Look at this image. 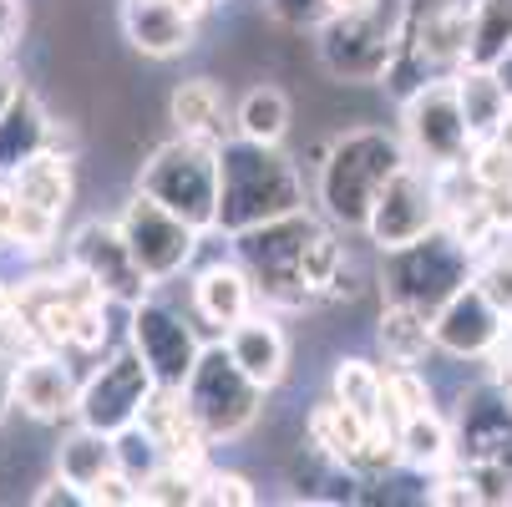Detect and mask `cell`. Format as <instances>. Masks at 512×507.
Segmentation results:
<instances>
[{
	"mask_svg": "<svg viewBox=\"0 0 512 507\" xmlns=\"http://www.w3.org/2000/svg\"><path fill=\"white\" fill-rule=\"evenodd\" d=\"M376 345L386 355V366H421V360L436 350L431 345V315L416 310V305L386 300V310L376 320Z\"/></svg>",
	"mask_w": 512,
	"mask_h": 507,
	"instance_id": "cell-25",
	"label": "cell"
},
{
	"mask_svg": "<svg viewBox=\"0 0 512 507\" xmlns=\"http://www.w3.org/2000/svg\"><path fill=\"white\" fill-rule=\"evenodd\" d=\"M330 401H340L350 416H360L365 426L386 421V391H381V366H371V360L360 355H345L335 360L330 371Z\"/></svg>",
	"mask_w": 512,
	"mask_h": 507,
	"instance_id": "cell-28",
	"label": "cell"
},
{
	"mask_svg": "<svg viewBox=\"0 0 512 507\" xmlns=\"http://www.w3.org/2000/svg\"><path fill=\"white\" fill-rule=\"evenodd\" d=\"M502 320H507V315L467 279L457 295H447L442 305L431 310V345L447 350V355H457V360H482V355L497 345Z\"/></svg>",
	"mask_w": 512,
	"mask_h": 507,
	"instance_id": "cell-14",
	"label": "cell"
},
{
	"mask_svg": "<svg viewBox=\"0 0 512 507\" xmlns=\"http://www.w3.org/2000/svg\"><path fill=\"white\" fill-rule=\"evenodd\" d=\"M112 467L142 487V482H148V477L163 467V447H158V437H153V431L142 426V421L112 431Z\"/></svg>",
	"mask_w": 512,
	"mask_h": 507,
	"instance_id": "cell-33",
	"label": "cell"
},
{
	"mask_svg": "<svg viewBox=\"0 0 512 507\" xmlns=\"http://www.w3.org/2000/svg\"><path fill=\"white\" fill-rule=\"evenodd\" d=\"M365 426L360 416H350L340 401H320L310 416H305V437H310V447H315V457L320 462H330V467H340L345 477H350V462H355V452H360V442H365Z\"/></svg>",
	"mask_w": 512,
	"mask_h": 507,
	"instance_id": "cell-24",
	"label": "cell"
},
{
	"mask_svg": "<svg viewBox=\"0 0 512 507\" xmlns=\"http://www.w3.org/2000/svg\"><path fill=\"white\" fill-rule=\"evenodd\" d=\"M492 71H497V82H502V87H507V97H512V46L502 51V61H497Z\"/></svg>",
	"mask_w": 512,
	"mask_h": 507,
	"instance_id": "cell-47",
	"label": "cell"
},
{
	"mask_svg": "<svg viewBox=\"0 0 512 507\" xmlns=\"http://www.w3.org/2000/svg\"><path fill=\"white\" fill-rule=\"evenodd\" d=\"M21 92V71H16V61H11V51H0V112L11 107V97Z\"/></svg>",
	"mask_w": 512,
	"mask_h": 507,
	"instance_id": "cell-45",
	"label": "cell"
},
{
	"mask_svg": "<svg viewBox=\"0 0 512 507\" xmlns=\"http://www.w3.org/2000/svg\"><path fill=\"white\" fill-rule=\"evenodd\" d=\"M381 391H386V421H406V416H421V411H436V391L431 381L416 371V366H386L381 371Z\"/></svg>",
	"mask_w": 512,
	"mask_h": 507,
	"instance_id": "cell-32",
	"label": "cell"
},
{
	"mask_svg": "<svg viewBox=\"0 0 512 507\" xmlns=\"http://www.w3.org/2000/svg\"><path fill=\"white\" fill-rule=\"evenodd\" d=\"M168 122L183 132V137H198V142H224L234 137V112H229V97L213 77H188L168 92Z\"/></svg>",
	"mask_w": 512,
	"mask_h": 507,
	"instance_id": "cell-20",
	"label": "cell"
},
{
	"mask_svg": "<svg viewBox=\"0 0 512 507\" xmlns=\"http://www.w3.org/2000/svg\"><path fill=\"white\" fill-rule=\"evenodd\" d=\"M11 193L21 203H36L46 213H61L71 208V193H77V178H71V153L61 148H41L36 158H26L16 173H11Z\"/></svg>",
	"mask_w": 512,
	"mask_h": 507,
	"instance_id": "cell-23",
	"label": "cell"
},
{
	"mask_svg": "<svg viewBox=\"0 0 512 507\" xmlns=\"http://www.w3.org/2000/svg\"><path fill=\"white\" fill-rule=\"evenodd\" d=\"M249 310H259V295H254V279L239 259H213L193 274V315L203 325H213L218 335L229 325H239Z\"/></svg>",
	"mask_w": 512,
	"mask_h": 507,
	"instance_id": "cell-17",
	"label": "cell"
},
{
	"mask_svg": "<svg viewBox=\"0 0 512 507\" xmlns=\"http://www.w3.org/2000/svg\"><path fill=\"white\" fill-rule=\"evenodd\" d=\"M350 259H345V244H340V229L335 224H315L310 229V239H305V254H300V274H305V289L315 300H330V289H335V279H340V269H345Z\"/></svg>",
	"mask_w": 512,
	"mask_h": 507,
	"instance_id": "cell-31",
	"label": "cell"
},
{
	"mask_svg": "<svg viewBox=\"0 0 512 507\" xmlns=\"http://www.w3.org/2000/svg\"><path fill=\"white\" fill-rule=\"evenodd\" d=\"M426 502H436V507H472L477 502V487L467 482V472L462 477H436L426 487Z\"/></svg>",
	"mask_w": 512,
	"mask_h": 507,
	"instance_id": "cell-40",
	"label": "cell"
},
{
	"mask_svg": "<svg viewBox=\"0 0 512 507\" xmlns=\"http://www.w3.org/2000/svg\"><path fill=\"white\" fill-rule=\"evenodd\" d=\"M148 391H153L148 366H142L137 350L122 340V345L107 350L102 366L77 386V411H71V421H82V426L107 431V437H112V431H122V426H132V421L142 416V401H148Z\"/></svg>",
	"mask_w": 512,
	"mask_h": 507,
	"instance_id": "cell-12",
	"label": "cell"
},
{
	"mask_svg": "<svg viewBox=\"0 0 512 507\" xmlns=\"http://www.w3.org/2000/svg\"><path fill=\"white\" fill-rule=\"evenodd\" d=\"M436 224H442V198H436L431 168H421V163L406 158L386 178V188L376 193V203H371V213H365L360 234L386 254V249H401V244L431 234Z\"/></svg>",
	"mask_w": 512,
	"mask_h": 507,
	"instance_id": "cell-9",
	"label": "cell"
},
{
	"mask_svg": "<svg viewBox=\"0 0 512 507\" xmlns=\"http://www.w3.org/2000/svg\"><path fill=\"white\" fill-rule=\"evenodd\" d=\"M77 371L66 366V350H41L16 360V411L41 426H61L77 411Z\"/></svg>",
	"mask_w": 512,
	"mask_h": 507,
	"instance_id": "cell-15",
	"label": "cell"
},
{
	"mask_svg": "<svg viewBox=\"0 0 512 507\" xmlns=\"http://www.w3.org/2000/svg\"><path fill=\"white\" fill-rule=\"evenodd\" d=\"M137 193H148L168 213H178L183 224L198 234H213L218 213V148L198 137H168L163 148L148 153V163L137 168Z\"/></svg>",
	"mask_w": 512,
	"mask_h": 507,
	"instance_id": "cell-4",
	"label": "cell"
},
{
	"mask_svg": "<svg viewBox=\"0 0 512 507\" xmlns=\"http://www.w3.org/2000/svg\"><path fill=\"white\" fill-rule=\"evenodd\" d=\"M512 46V0H472L467 66H497Z\"/></svg>",
	"mask_w": 512,
	"mask_h": 507,
	"instance_id": "cell-30",
	"label": "cell"
},
{
	"mask_svg": "<svg viewBox=\"0 0 512 507\" xmlns=\"http://www.w3.org/2000/svg\"><path fill=\"white\" fill-rule=\"evenodd\" d=\"M117 21H122L127 46L153 56V61H173V56H183L193 46V21L178 16L168 0H122Z\"/></svg>",
	"mask_w": 512,
	"mask_h": 507,
	"instance_id": "cell-18",
	"label": "cell"
},
{
	"mask_svg": "<svg viewBox=\"0 0 512 507\" xmlns=\"http://www.w3.org/2000/svg\"><path fill=\"white\" fill-rule=\"evenodd\" d=\"M406 163V142L386 127H350L340 132L325 158H320V178H315V203L325 213V224L335 229H360L371 213L376 193L386 188V178Z\"/></svg>",
	"mask_w": 512,
	"mask_h": 507,
	"instance_id": "cell-2",
	"label": "cell"
},
{
	"mask_svg": "<svg viewBox=\"0 0 512 507\" xmlns=\"http://www.w3.org/2000/svg\"><path fill=\"white\" fill-rule=\"evenodd\" d=\"M61 264L87 274L102 295L117 300V305H137L142 295H153V284L142 279V269H137V259H132V249H127V239H122L117 224H102V219L82 224L77 234L66 239Z\"/></svg>",
	"mask_w": 512,
	"mask_h": 507,
	"instance_id": "cell-13",
	"label": "cell"
},
{
	"mask_svg": "<svg viewBox=\"0 0 512 507\" xmlns=\"http://www.w3.org/2000/svg\"><path fill=\"white\" fill-rule=\"evenodd\" d=\"M198 482L203 477L163 462L148 482H142V507H198Z\"/></svg>",
	"mask_w": 512,
	"mask_h": 507,
	"instance_id": "cell-34",
	"label": "cell"
},
{
	"mask_svg": "<svg viewBox=\"0 0 512 507\" xmlns=\"http://www.w3.org/2000/svg\"><path fill=\"white\" fill-rule=\"evenodd\" d=\"M198 502H208V507H254L259 492H254V482L239 477V472H203Z\"/></svg>",
	"mask_w": 512,
	"mask_h": 507,
	"instance_id": "cell-36",
	"label": "cell"
},
{
	"mask_svg": "<svg viewBox=\"0 0 512 507\" xmlns=\"http://www.w3.org/2000/svg\"><path fill=\"white\" fill-rule=\"evenodd\" d=\"M218 340H224V350L234 355V366H239L259 391H274V386L289 376V335L279 330L274 315L249 310L239 325H229Z\"/></svg>",
	"mask_w": 512,
	"mask_h": 507,
	"instance_id": "cell-16",
	"label": "cell"
},
{
	"mask_svg": "<svg viewBox=\"0 0 512 507\" xmlns=\"http://www.w3.org/2000/svg\"><path fill=\"white\" fill-rule=\"evenodd\" d=\"M457 452L467 462H487V457H507L512 452V406L507 391H472L462 396V416H457Z\"/></svg>",
	"mask_w": 512,
	"mask_h": 507,
	"instance_id": "cell-19",
	"label": "cell"
},
{
	"mask_svg": "<svg viewBox=\"0 0 512 507\" xmlns=\"http://www.w3.org/2000/svg\"><path fill=\"white\" fill-rule=\"evenodd\" d=\"M507 320H512V310H507Z\"/></svg>",
	"mask_w": 512,
	"mask_h": 507,
	"instance_id": "cell-51",
	"label": "cell"
},
{
	"mask_svg": "<svg viewBox=\"0 0 512 507\" xmlns=\"http://www.w3.org/2000/svg\"><path fill=\"white\" fill-rule=\"evenodd\" d=\"M26 36V0H0V51H16Z\"/></svg>",
	"mask_w": 512,
	"mask_h": 507,
	"instance_id": "cell-41",
	"label": "cell"
},
{
	"mask_svg": "<svg viewBox=\"0 0 512 507\" xmlns=\"http://www.w3.org/2000/svg\"><path fill=\"white\" fill-rule=\"evenodd\" d=\"M11 310H16V295H11V284H6V279H0V320H6Z\"/></svg>",
	"mask_w": 512,
	"mask_h": 507,
	"instance_id": "cell-48",
	"label": "cell"
},
{
	"mask_svg": "<svg viewBox=\"0 0 512 507\" xmlns=\"http://www.w3.org/2000/svg\"><path fill=\"white\" fill-rule=\"evenodd\" d=\"M41 148H56V122L46 117V107L21 87L11 97V107L0 112V178H11L26 158H36Z\"/></svg>",
	"mask_w": 512,
	"mask_h": 507,
	"instance_id": "cell-21",
	"label": "cell"
},
{
	"mask_svg": "<svg viewBox=\"0 0 512 507\" xmlns=\"http://www.w3.org/2000/svg\"><path fill=\"white\" fill-rule=\"evenodd\" d=\"M406 21V0H371L360 11H330L315 26V56L335 82H381L386 61L396 56Z\"/></svg>",
	"mask_w": 512,
	"mask_h": 507,
	"instance_id": "cell-3",
	"label": "cell"
},
{
	"mask_svg": "<svg viewBox=\"0 0 512 507\" xmlns=\"http://www.w3.org/2000/svg\"><path fill=\"white\" fill-rule=\"evenodd\" d=\"M269 16L279 26H295V31H315L330 11H325V0H264Z\"/></svg>",
	"mask_w": 512,
	"mask_h": 507,
	"instance_id": "cell-38",
	"label": "cell"
},
{
	"mask_svg": "<svg viewBox=\"0 0 512 507\" xmlns=\"http://www.w3.org/2000/svg\"><path fill=\"white\" fill-rule=\"evenodd\" d=\"M487 366H492V381L502 386V391H512V325H502V335H497V345L482 355Z\"/></svg>",
	"mask_w": 512,
	"mask_h": 507,
	"instance_id": "cell-42",
	"label": "cell"
},
{
	"mask_svg": "<svg viewBox=\"0 0 512 507\" xmlns=\"http://www.w3.org/2000/svg\"><path fill=\"white\" fill-rule=\"evenodd\" d=\"M127 345L137 350V360L148 366L153 386H168V391H183L188 371H193V360L203 350L198 330L163 300L153 295H142L132 310H127Z\"/></svg>",
	"mask_w": 512,
	"mask_h": 507,
	"instance_id": "cell-11",
	"label": "cell"
},
{
	"mask_svg": "<svg viewBox=\"0 0 512 507\" xmlns=\"http://www.w3.org/2000/svg\"><path fill=\"white\" fill-rule=\"evenodd\" d=\"M360 6H371V0H325V11H360Z\"/></svg>",
	"mask_w": 512,
	"mask_h": 507,
	"instance_id": "cell-49",
	"label": "cell"
},
{
	"mask_svg": "<svg viewBox=\"0 0 512 507\" xmlns=\"http://www.w3.org/2000/svg\"><path fill=\"white\" fill-rule=\"evenodd\" d=\"M289 117H295V107H289V97L274 87V82H259L239 97L234 107V137H249V142H264V148H279V142L289 137Z\"/></svg>",
	"mask_w": 512,
	"mask_h": 507,
	"instance_id": "cell-29",
	"label": "cell"
},
{
	"mask_svg": "<svg viewBox=\"0 0 512 507\" xmlns=\"http://www.w3.org/2000/svg\"><path fill=\"white\" fill-rule=\"evenodd\" d=\"M482 213H487V224H492L502 239H512V178L482 188Z\"/></svg>",
	"mask_w": 512,
	"mask_h": 507,
	"instance_id": "cell-39",
	"label": "cell"
},
{
	"mask_svg": "<svg viewBox=\"0 0 512 507\" xmlns=\"http://www.w3.org/2000/svg\"><path fill=\"white\" fill-rule=\"evenodd\" d=\"M102 472H112V437H107V431H92L82 421L71 431H61V442H56V477L71 482L77 492H87Z\"/></svg>",
	"mask_w": 512,
	"mask_h": 507,
	"instance_id": "cell-26",
	"label": "cell"
},
{
	"mask_svg": "<svg viewBox=\"0 0 512 507\" xmlns=\"http://www.w3.org/2000/svg\"><path fill=\"white\" fill-rule=\"evenodd\" d=\"M467 279H472V254L457 244L447 224H436L431 234L381 254V295L396 305H416L426 315L447 295H457Z\"/></svg>",
	"mask_w": 512,
	"mask_h": 507,
	"instance_id": "cell-6",
	"label": "cell"
},
{
	"mask_svg": "<svg viewBox=\"0 0 512 507\" xmlns=\"http://www.w3.org/2000/svg\"><path fill=\"white\" fill-rule=\"evenodd\" d=\"M452 92H457V112H462L472 142H487V137L502 127L507 107H512V97H507V87L497 82L492 66H467V61H462V66L452 71Z\"/></svg>",
	"mask_w": 512,
	"mask_h": 507,
	"instance_id": "cell-22",
	"label": "cell"
},
{
	"mask_svg": "<svg viewBox=\"0 0 512 507\" xmlns=\"http://www.w3.org/2000/svg\"><path fill=\"white\" fill-rule=\"evenodd\" d=\"M168 6H173L178 16H188V21L198 26V21H203V16L213 11V0H168Z\"/></svg>",
	"mask_w": 512,
	"mask_h": 507,
	"instance_id": "cell-46",
	"label": "cell"
},
{
	"mask_svg": "<svg viewBox=\"0 0 512 507\" xmlns=\"http://www.w3.org/2000/svg\"><path fill=\"white\" fill-rule=\"evenodd\" d=\"M264 396L269 391H259L234 366V355L224 350V340L203 345L198 360H193V371H188V381H183V401H188L193 421L203 426V437L213 447L244 437V431L259 421V411H264Z\"/></svg>",
	"mask_w": 512,
	"mask_h": 507,
	"instance_id": "cell-7",
	"label": "cell"
},
{
	"mask_svg": "<svg viewBox=\"0 0 512 507\" xmlns=\"http://www.w3.org/2000/svg\"><path fill=\"white\" fill-rule=\"evenodd\" d=\"M117 229H122V239H127L142 279H148L153 289L173 284L198 259V239H203L193 224H183L178 213H168L148 193H132L127 198V208L117 213Z\"/></svg>",
	"mask_w": 512,
	"mask_h": 507,
	"instance_id": "cell-8",
	"label": "cell"
},
{
	"mask_svg": "<svg viewBox=\"0 0 512 507\" xmlns=\"http://www.w3.org/2000/svg\"><path fill=\"white\" fill-rule=\"evenodd\" d=\"M305 173L295 158H284L279 148L249 137H224L218 142V213H213V234H244L269 219L305 208Z\"/></svg>",
	"mask_w": 512,
	"mask_h": 507,
	"instance_id": "cell-1",
	"label": "cell"
},
{
	"mask_svg": "<svg viewBox=\"0 0 512 507\" xmlns=\"http://www.w3.org/2000/svg\"><path fill=\"white\" fill-rule=\"evenodd\" d=\"M16 411V360L0 350V421Z\"/></svg>",
	"mask_w": 512,
	"mask_h": 507,
	"instance_id": "cell-44",
	"label": "cell"
},
{
	"mask_svg": "<svg viewBox=\"0 0 512 507\" xmlns=\"http://www.w3.org/2000/svg\"><path fill=\"white\" fill-rule=\"evenodd\" d=\"M31 502H36V507H56V502H66V507H87V502H82V492L71 487V482H61V477H51V482H46V487H41Z\"/></svg>",
	"mask_w": 512,
	"mask_h": 507,
	"instance_id": "cell-43",
	"label": "cell"
},
{
	"mask_svg": "<svg viewBox=\"0 0 512 507\" xmlns=\"http://www.w3.org/2000/svg\"><path fill=\"white\" fill-rule=\"evenodd\" d=\"M507 406H512V391H507Z\"/></svg>",
	"mask_w": 512,
	"mask_h": 507,
	"instance_id": "cell-50",
	"label": "cell"
},
{
	"mask_svg": "<svg viewBox=\"0 0 512 507\" xmlns=\"http://www.w3.org/2000/svg\"><path fill=\"white\" fill-rule=\"evenodd\" d=\"M401 142H406V158L421 168H447V163L467 158L472 137H467V122L457 112L452 77H436L401 102Z\"/></svg>",
	"mask_w": 512,
	"mask_h": 507,
	"instance_id": "cell-10",
	"label": "cell"
},
{
	"mask_svg": "<svg viewBox=\"0 0 512 507\" xmlns=\"http://www.w3.org/2000/svg\"><path fill=\"white\" fill-rule=\"evenodd\" d=\"M320 219L310 208H295V213H284V219H269L259 229H244L234 234V259L249 269L254 279V295L259 305L269 310H305L315 305V295L305 289V274H300V254H305V239Z\"/></svg>",
	"mask_w": 512,
	"mask_h": 507,
	"instance_id": "cell-5",
	"label": "cell"
},
{
	"mask_svg": "<svg viewBox=\"0 0 512 507\" xmlns=\"http://www.w3.org/2000/svg\"><path fill=\"white\" fill-rule=\"evenodd\" d=\"M82 497H87V507H142V487H137L132 477H122L117 467L102 472Z\"/></svg>",
	"mask_w": 512,
	"mask_h": 507,
	"instance_id": "cell-37",
	"label": "cell"
},
{
	"mask_svg": "<svg viewBox=\"0 0 512 507\" xmlns=\"http://www.w3.org/2000/svg\"><path fill=\"white\" fill-rule=\"evenodd\" d=\"M472 284L507 315V310H512V249L497 244V249H487L482 259H472Z\"/></svg>",
	"mask_w": 512,
	"mask_h": 507,
	"instance_id": "cell-35",
	"label": "cell"
},
{
	"mask_svg": "<svg viewBox=\"0 0 512 507\" xmlns=\"http://www.w3.org/2000/svg\"><path fill=\"white\" fill-rule=\"evenodd\" d=\"M396 447H401V462L411 472H442L452 457H457V442H452V426L436 416V411H421V416H406L396 421Z\"/></svg>",
	"mask_w": 512,
	"mask_h": 507,
	"instance_id": "cell-27",
	"label": "cell"
}]
</instances>
